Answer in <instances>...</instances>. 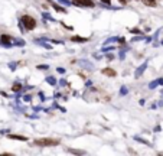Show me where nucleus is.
<instances>
[{
    "instance_id": "f257e3e1",
    "label": "nucleus",
    "mask_w": 163,
    "mask_h": 156,
    "mask_svg": "<svg viewBox=\"0 0 163 156\" xmlns=\"http://www.w3.org/2000/svg\"><path fill=\"white\" fill-rule=\"evenodd\" d=\"M22 23L25 25V28H26L28 31H32V29H35V26H36L35 19H33L32 16H29V15H25V16L22 17Z\"/></svg>"
},
{
    "instance_id": "f03ea898",
    "label": "nucleus",
    "mask_w": 163,
    "mask_h": 156,
    "mask_svg": "<svg viewBox=\"0 0 163 156\" xmlns=\"http://www.w3.org/2000/svg\"><path fill=\"white\" fill-rule=\"evenodd\" d=\"M59 143V140H56V139H36L35 140V145H38V146H56Z\"/></svg>"
},
{
    "instance_id": "7ed1b4c3",
    "label": "nucleus",
    "mask_w": 163,
    "mask_h": 156,
    "mask_svg": "<svg viewBox=\"0 0 163 156\" xmlns=\"http://www.w3.org/2000/svg\"><path fill=\"white\" fill-rule=\"evenodd\" d=\"M77 6H81V7H92L94 6V1L92 0H72Z\"/></svg>"
},
{
    "instance_id": "20e7f679",
    "label": "nucleus",
    "mask_w": 163,
    "mask_h": 156,
    "mask_svg": "<svg viewBox=\"0 0 163 156\" xmlns=\"http://www.w3.org/2000/svg\"><path fill=\"white\" fill-rule=\"evenodd\" d=\"M103 74L104 75H107V77H116V71L114 70H111V68H105V70H103Z\"/></svg>"
},
{
    "instance_id": "39448f33",
    "label": "nucleus",
    "mask_w": 163,
    "mask_h": 156,
    "mask_svg": "<svg viewBox=\"0 0 163 156\" xmlns=\"http://www.w3.org/2000/svg\"><path fill=\"white\" fill-rule=\"evenodd\" d=\"M9 139H15V140H28V137H25V136H19V134H10V136H7Z\"/></svg>"
},
{
    "instance_id": "423d86ee",
    "label": "nucleus",
    "mask_w": 163,
    "mask_h": 156,
    "mask_svg": "<svg viewBox=\"0 0 163 156\" xmlns=\"http://www.w3.org/2000/svg\"><path fill=\"white\" fill-rule=\"evenodd\" d=\"M71 40H74V42H87L88 39L87 38H80V36H74Z\"/></svg>"
},
{
    "instance_id": "0eeeda50",
    "label": "nucleus",
    "mask_w": 163,
    "mask_h": 156,
    "mask_svg": "<svg viewBox=\"0 0 163 156\" xmlns=\"http://www.w3.org/2000/svg\"><path fill=\"white\" fill-rule=\"evenodd\" d=\"M0 39H1V42H4V43H9V42L12 40V38H10V36H6V35H3Z\"/></svg>"
},
{
    "instance_id": "6e6552de",
    "label": "nucleus",
    "mask_w": 163,
    "mask_h": 156,
    "mask_svg": "<svg viewBox=\"0 0 163 156\" xmlns=\"http://www.w3.org/2000/svg\"><path fill=\"white\" fill-rule=\"evenodd\" d=\"M20 88H22V85H20V84H15L12 90H13V91H20Z\"/></svg>"
},
{
    "instance_id": "1a4fd4ad",
    "label": "nucleus",
    "mask_w": 163,
    "mask_h": 156,
    "mask_svg": "<svg viewBox=\"0 0 163 156\" xmlns=\"http://www.w3.org/2000/svg\"><path fill=\"white\" fill-rule=\"evenodd\" d=\"M144 70H146V64H144V65H143V67L140 68V71H137V72H136V77H139V75H140V74H141V72H143Z\"/></svg>"
},
{
    "instance_id": "9d476101",
    "label": "nucleus",
    "mask_w": 163,
    "mask_h": 156,
    "mask_svg": "<svg viewBox=\"0 0 163 156\" xmlns=\"http://www.w3.org/2000/svg\"><path fill=\"white\" fill-rule=\"evenodd\" d=\"M146 4H150V6H155L156 4V0H144Z\"/></svg>"
},
{
    "instance_id": "9b49d317",
    "label": "nucleus",
    "mask_w": 163,
    "mask_h": 156,
    "mask_svg": "<svg viewBox=\"0 0 163 156\" xmlns=\"http://www.w3.org/2000/svg\"><path fill=\"white\" fill-rule=\"evenodd\" d=\"M48 82H49V84H55V81L52 79V77H49V78H48Z\"/></svg>"
},
{
    "instance_id": "f8f14e48",
    "label": "nucleus",
    "mask_w": 163,
    "mask_h": 156,
    "mask_svg": "<svg viewBox=\"0 0 163 156\" xmlns=\"http://www.w3.org/2000/svg\"><path fill=\"white\" fill-rule=\"evenodd\" d=\"M71 153H84V152H80V150H69Z\"/></svg>"
},
{
    "instance_id": "ddd939ff",
    "label": "nucleus",
    "mask_w": 163,
    "mask_h": 156,
    "mask_svg": "<svg viewBox=\"0 0 163 156\" xmlns=\"http://www.w3.org/2000/svg\"><path fill=\"white\" fill-rule=\"evenodd\" d=\"M101 1H103V3H105V4H110V3H111L110 0H101Z\"/></svg>"
},
{
    "instance_id": "4468645a",
    "label": "nucleus",
    "mask_w": 163,
    "mask_h": 156,
    "mask_svg": "<svg viewBox=\"0 0 163 156\" xmlns=\"http://www.w3.org/2000/svg\"><path fill=\"white\" fill-rule=\"evenodd\" d=\"M119 1H120L121 4H126V3H127V0H119Z\"/></svg>"
},
{
    "instance_id": "2eb2a0df",
    "label": "nucleus",
    "mask_w": 163,
    "mask_h": 156,
    "mask_svg": "<svg viewBox=\"0 0 163 156\" xmlns=\"http://www.w3.org/2000/svg\"><path fill=\"white\" fill-rule=\"evenodd\" d=\"M61 1H62V3H65V4H68V3H69V0H61Z\"/></svg>"
}]
</instances>
